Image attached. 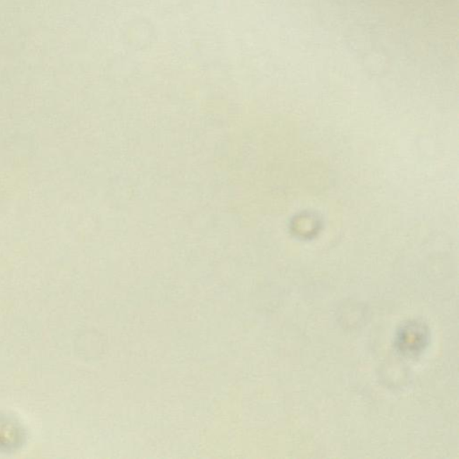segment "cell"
Listing matches in <instances>:
<instances>
[{
  "label": "cell",
  "mask_w": 459,
  "mask_h": 459,
  "mask_svg": "<svg viewBox=\"0 0 459 459\" xmlns=\"http://www.w3.org/2000/svg\"><path fill=\"white\" fill-rule=\"evenodd\" d=\"M427 338L425 329L416 324H409L402 329L398 336L399 346L402 351L415 353L425 345Z\"/></svg>",
  "instance_id": "obj_1"
}]
</instances>
